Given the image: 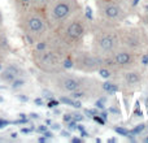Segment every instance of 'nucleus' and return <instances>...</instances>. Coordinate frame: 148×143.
Returning a JSON list of instances; mask_svg holds the SVG:
<instances>
[{"mask_svg":"<svg viewBox=\"0 0 148 143\" xmlns=\"http://www.w3.org/2000/svg\"><path fill=\"white\" fill-rule=\"evenodd\" d=\"M125 81L127 82L129 85H134V83H138L140 81V76L135 72H129V73L125 74Z\"/></svg>","mask_w":148,"mask_h":143,"instance_id":"nucleus-10","label":"nucleus"},{"mask_svg":"<svg viewBox=\"0 0 148 143\" xmlns=\"http://www.w3.org/2000/svg\"><path fill=\"white\" fill-rule=\"evenodd\" d=\"M77 8H78V3L75 0H48L44 7V13L49 28H59L75 13Z\"/></svg>","mask_w":148,"mask_h":143,"instance_id":"nucleus-3","label":"nucleus"},{"mask_svg":"<svg viewBox=\"0 0 148 143\" xmlns=\"http://www.w3.org/2000/svg\"><path fill=\"white\" fill-rule=\"evenodd\" d=\"M146 142H148V138H146Z\"/></svg>","mask_w":148,"mask_h":143,"instance_id":"nucleus-18","label":"nucleus"},{"mask_svg":"<svg viewBox=\"0 0 148 143\" xmlns=\"http://www.w3.org/2000/svg\"><path fill=\"white\" fill-rule=\"evenodd\" d=\"M142 129H144V125H140V126H138V128L135 129V131H134V133H139V131H142Z\"/></svg>","mask_w":148,"mask_h":143,"instance_id":"nucleus-14","label":"nucleus"},{"mask_svg":"<svg viewBox=\"0 0 148 143\" xmlns=\"http://www.w3.org/2000/svg\"><path fill=\"white\" fill-rule=\"evenodd\" d=\"M104 87L108 90V91H116V90H117V87H116L114 85H110V83H105Z\"/></svg>","mask_w":148,"mask_h":143,"instance_id":"nucleus-13","label":"nucleus"},{"mask_svg":"<svg viewBox=\"0 0 148 143\" xmlns=\"http://www.w3.org/2000/svg\"><path fill=\"white\" fill-rule=\"evenodd\" d=\"M73 65L75 69L83 70V72H94L97 70L101 65L100 57L97 55H91L87 52H82L78 54L73 60Z\"/></svg>","mask_w":148,"mask_h":143,"instance_id":"nucleus-4","label":"nucleus"},{"mask_svg":"<svg viewBox=\"0 0 148 143\" xmlns=\"http://www.w3.org/2000/svg\"><path fill=\"white\" fill-rule=\"evenodd\" d=\"M0 31H3V26H0Z\"/></svg>","mask_w":148,"mask_h":143,"instance_id":"nucleus-17","label":"nucleus"},{"mask_svg":"<svg viewBox=\"0 0 148 143\" xmlns=\"http://www.w3.org/2000/svg\"><path fill=\"white\" fill-rule=\"evenodd\" d=\"M17 23L25 38L31 44L46 39L51 29L44 9L34 7V5L17 13Z\"/></svg>","mask_w":148,"mask_h":143,"instance_id":"nucleus-1","label":"nucleus"},{"mask_svg":"<svg viewBox=\"0 0 148 143\" xmlns=\"http://www.w3.org/2000/svg\"><path fill=\"white\" fill-rule=\"evenodd\" d=\"M99 73H100V76H101L103 78H109V77H110V72L108 69H105V68L100 67L99 68Z\"/></svg>","mask_w":148,"mask_h":143,"instance_id":"nucleus-12","label":"nucleus"},{"mask_svg":"<svg viewBox=\"0 0 148 143\" xmlns=\"http://www.w3.org/2000/svg\"><path fill=\"white\" fill-rule=\"evenodd\" d=\"M103 12H104L105 17L110 18V20H116V18H118V17H120V14H121L120 8H118L117 5H114V4L105 5L104 9H103Z\"/></svg>","mask_w":148,"mask_h":143,"instance_id":"nucleus-7","label":"nucleus"},{"mask_svg":"<svg viewBox=\"0 0 148 143\" xmlns=\"http://www.w3.org/2000/svg\"><path fill=\"white\" fill-rule=\"evenodd\" d=\"M133 57L129 52H118V54L114 55V63L117 65H127L129 63H131Z\"/></svg>","mask_w":148,"mask_h":143,"instance_id":"nucleus-8","label":"nucleus"},{"mask_svg":"<svg viewBox=\"0 0 148 143\" xmlns=\"http://www.w3.org/2000/svg\"><path fill=\"white\" fill-rule=\"evenodd\" d=\"M33 63L42 73H56L64 68V57L57 44H52L48 39H43L34 43Z\"/></svg>","mask_w":148,"mask_h":143,"instance_id":"nucleus-2","label":"nucleus"},{"mask_svg":"<svg viewBox=\"0 0 148 143\" xmlns=\"http://www.w3.org/2000/svg\"><path fill=\"white\" fill-rule=\"evenodd\" d=\"M23 70L16 64H8L4 69L0 70V81L7 85H12L17 78H22Z\"/></svg>","mask_w":148,"mask_h":143,"instance_id":"nucleus-6","label":"nucleus"},{"mask_svg":"<svg viewBox=\"0 0 148 143\" xmlns=\"http://www.w3.org/2000/svg\"><path fill=\"white\" fill-rule=\"evenodd\" d=\"M3 22H4V20H3V14L0 12V26H3Z\"/></svg>","mask_w":148,"mask_h":143,"instance_id":"nucleus-16","label":"nucleus"},{"mask_svg":"<svg viewBox=\"0 0 148 143\" xmlns=\"http://www.w3.org/2000/svg\"><path fill=\"white\" fill-rule=\"evenodd\" d=\"M117 131H118V133H121L122 135H126V134H127L126 131H123V129H121V128H118V129H117Z\"/></svg>","mask_w":148,"mask_h":143,"instance_id":"nucleus-15","label":"nucleus"},{"mask_svg":"<svg viewBox=\"0 0 148 143\" xmlns=\"http://www.w3.org/2000/svg\"><path fill=\"white\" fill-rule=\"evenodd\" d=\"M95 46H96V51L101 55H107L110 52L114 51L116 47V39L114 35L112 34H101L96 38L95 42Z\"/></svg>","mask_w":148,"mask_h":143,"instance_id":"nucleus-5","label":"nucleus"},{"mask_svg":"<svg viewBox=\"0 0 148 143\" xmlns=\"http://www.w3.org/2000/svg\"><path fill=\"white\" fill-rule=\"evenodd\" d=\"M13 4V7H14L16 12H22V10L27 9V8H30L31 5H33V0H10Z\"/></svg>","mask_w":148,"mask_h":143,"instance_id":"nucleus-9","label":"nucleus"},{"mask_svg":"<svg viewBox=\"0 0 148 143\" xmlns=\"http://www.w3.org/2000/svg\"><path fill=\"white\" fill-rule=\"evenodd\" d=\"M47 3H48V0H33V5H34V7L42 8V9H44V7H46Z\"/></svg>","mask_w":148,"mask_h":143,"instance_id":"nucleus-11","label":"nucleus"}]
</instances>
